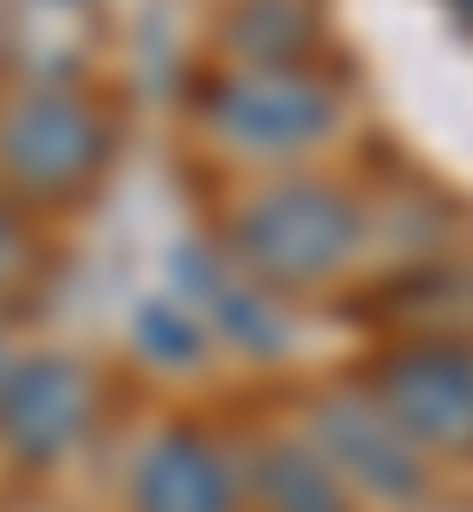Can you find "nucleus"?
<instances>
[{
    "mask_svg": "<svg viewBox=\"0 0 473 512\" xmlns=\"http://www.w3.org/2000/svg\"><path fill=\"white\" fill-rule=\"evenodd\" d=\"M111 150V127L103 111H87L79 95H24L8 119H0V174L16 190H79Z\"/></svg>",
    "mask_w": 473,
    "mask_h": 512,
    "instance_id": "5",
    "label": "nucleus"
},
{
    "mask_svg": "<svg viewBox=\"0 0 473 512\" xmlns=\"http://www.w3.org/2000/svg\"><path fill=\"white\" fill-rule=\"evenodd\" d=\"M127 505L135 512H237V473L198 426H166V434L142 442L135 473H127Z\"/></svg>",
    "mask_w": 473,
    "mask_h": 512,
    "instance_id": "6",
    "label": "nucleus"
},
{
    "mask_svg": "<svg viewBox=\"0 0 473 512\" xmlns=\"http://www.w3.org/2000/svg\"><path fill=\"white\" fill-rule=\"evenodd\" d=\"M245 489L261 512H355V489L332 473V457L308 442V434H276L253 449L245 465Z\"/></svg>",
    "mask_w": 473,
    "mask_h": 512,
    "instance_id": "8",
    "label": "nucleus"
},
{
    "mask_svg": "<svg viewBox=\"0 0 473 512\" xmlns=\"http://www.w3.org/2000/svg\"><path fill=\"white\" fill-rule=\"evenodd\" d=\"M142 355L150 363H198L205 355V339H213V323H190L182 308H142Z\"/></svg>",
    "mask_w": 473,
    "mask_h": 512,
    "instance_id": "10",
    "label": "nucleus"
},
{
    "mask_svg": "<svg viewBox=\"0 0 473 512\" xmlns=\"http://www.w3.org/2000/svg\"><path fill=\"white\" fill-rule=\"evenodd\" d=\"M308 442L332 457V473L347 489H363V497H379V505H426V489H434L426 449L371 402V386H363V394L324 386V394L308 402Z\"/></svg>",
    "mask_w": 473,
    "mask_h": 512,
    "instance_id": "3",
    "label": "nucleus"
},
{
    "mask_svg": "<svg viewBox=\"0 0 473 512\" xmlns=\"http://www.w3.org/2000/svg\"><path fill=\"white\" fill-rule=\"evenodd\" d=\"M371 402H379L426 457H473V347L418 339V347L379 355Z\"/></svg>",
    "mask_w": 473,
    "mask_h": 512,
    "instance_id": "4",
    "label": "nucleus"
},
{
    "mask_svg": "<svg viewBox=\"0 0 473 512\" xmlns=\"http://www.w3.org/2000/svg\"><path fill=\"white\" fill-rule=\"evenodd\" d=\"M229 245L253 284H324L355 253V197L332 182H269L237 205Z\"/></svg>",
    "mask_w": 473,
    "mask_h": 512,
    "instance_id": "1",
    "label": "nucleus"
},
{
    "mask_svg": "<svg viewBox=\"0 0 473 512\" xmlns=\"http://www.w3.org/2000/svg\"><path fill=\"white\" fill-rule=\"evenodd\" d=\"M458 8H466V16H473V0H458Z\"/></svg>",
    "mask_w": 473,
    "mask_h": 512,
    "instance_id": "12",
    "label": "nucleus"
},
{
    "mask_svg": "<svg viewBox=\"0 0 473 512\" xmlns=\"http://www.w3.org/2000/svg\"><path fill=\"white\" fill-rule=\"evenodd\" d=\"M87 426V379L64 355H40V363H16L0 379V434L24 449V457H64Z\"/></svg>",
    "mask_w": 473,
    "mask_h": 512,
    "instance_id": "7",
    "label": "nucleus"
},
{
    "mask_svg": "<svg viewBox=\"0 0 473 512\" xmlns=\"http://www.w3.org/2000/svg\"><path fill=\"white\" fill-rule=\"evenodd\" d=\"M182 284L205 300L213 331L237 339L245 355H276V347L292 339V331L276 323V308H269V284H245V276H229V268H205L198 253H182Z\"/></svg>",
    "mask_w": 473,
    "mask_h": 512,
    "instance_id": "9",
    "label": "nucleus"
},
{
    "mask_svg": "<svg viewBox=\"0 0 473 512\" xmlns=\"http://www.w3.org/2000/svg\"><path fill=\"white\" fill-rule=\"evenodd\" d=\"M213 142L245 150V158H284V150H316L339 127V95L300 64H237L198 95Z\"/></svg>",
    "mask_w": 473,
    "mask_h": 512,
    "instance_id": "2",
    "label": "nucleus"
},
{
    "mask_svg": "<svg viewBox=\"0 0 473 512\" xmlns=\"http://www.w3.org/2000/svg\"><path fill=\"white\" fill-rule=\"evenodd\" d=\"M8 371H16V363H8V355H0V379H8Z\"/></svg>",
    "mask_w": 473,
    "mask_h": 512,
    "instance_id": "11",
    "label": "nucleus"
}]
</instances>
